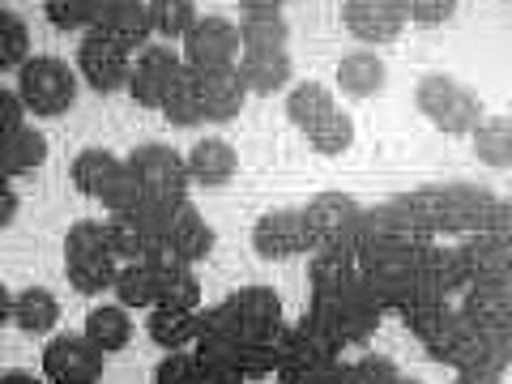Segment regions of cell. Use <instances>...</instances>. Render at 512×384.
I'll use <instances>...</instances> for the list:
<instances>
[{"instance_id":"25","label":"cell","mask_w":512,"mask_h":384,"mask_svg":"<svg viewBox=\"0 0 512 384\" xmlns=\"http://www.w3.org/2000/svg\"><path fill=\"white\" fill-rule=\"evenodd\" d=\"M124 171H128V158H116L107 150H82L73 158V184L94 201H103V192L116 184Z\"/></svg>"},{"instance_id":"15","label":"cell","mask_w":512,"mask_h":384,"mask_svg":"<svg viewBox=\"0 0 512 384\" xmlns=\"http://www.w3.org/2000/svg\"><path fill=\"white\" fill-rule=\"evenodd\" d=\"M419 282H427L431 291H440L444 299L466 291V286L474 282V274H470V261H466V252H461V244L440 248V244L427 239V244L419 248Z\"/></svg>"},{"instance_id":"20","label":"cell","mask_w":512,"mask_h":384,"mask_svg":"<svg viewBox=\"0 0 512 384\" xmlns=\"http://www.w3.org/2000/svg\"><path fill=\"white\" fill-rule=\"evenodd\" d=\"M158 248H167L171 256H180V261H188V265H197V261H205V256L214 252V231H210V222L192 210V205H184L180 218L171 222V231H167V239Z\"/></svg>"},{"instance_id":"46","label":"cell","mask_w":512,"mask_h":384,"mask_svg":"<svg viewBox=\"0 0 512 384\" xmlns=\"http://www.w3.org/2000/svg\"><path fill=\"white\" fill-rule=\"evenodd\" d=\"M239 5L244 9H282L286 0H239Z\"/></svg>"},{"instance_id":"22","label":"cell","mask_w":512,"mask_h":384,"mask_svg":"<svg viewBox=\"0 0 512 384\" xmlns=\"http://www.w3.org/2000/svg\"><path fill=\"white\" fill-rule=\"evenodd\" d=\"M146 329L163 350H184V346H192L201 338V312L197 308H167V303H154Z\"/></svg>"},{"instance_id":"5","label":"cell","mask_w":512,"mask_h":384,"mask_svg":"<svg viewBox=\"0 0 512 384\" xmlns=\"http://www.w3.org/2000/svg\"><path fill=\"white\" fill-rule=\"evenodd\" d=\"M414 103H419L423 116L448 137H466V133L478 128V120H483V103H478V94L461 86L457 77H444V73L423 77L419 90H414Z\"/></svg>"},{"instance_id":"28","label":"cell","mask_w":512,"mask_h":384,"mask_svg":"<svg viewBox=\"0 0 512 384\" xmlns=\"http://www.w3.org/2000/svg\"><path fill=\"white\" fill-rule=\"evenodd\" d=\"M86 338L103 350V355H116L133 342V320H128V308L124 303H103L86 316Z\"/></svg>"},{"instance_id":"6","label":"cell","mask_w":512,"mask_h":384,"mask_svg":"<svg viewBox=\"0 0 512 384\" xmlns=\"http://www.w3.org/2000/svg\"><path fill=\"white\" fill-rule=\"evenodd\" d=\"M18 94L35 116H64L77 103V73L56 56H35L22 64Z\"/></svg>"},{"instance_id":"21","label":"cell","mask_w":512,"mask_h":384,"mask_svg":"<svg viewBox=\"0 0 512 384\" xmlns=\"http://www.w3.org/2000/svg\"><path fill=\"white\" fill-rule=\"evenodd\" d=\"M43 158H47V137L39 128L18 124V128H9V133H0V175H5V180L35 171Z\"/></svg>"},{"instance_id":"14","label":"cell","mask_w":512,"mask_h":384,"mask_svg":"<svg viewBox=\"0 0 512 384\" xmlns=\"http://www.w3.org/2000/svg\"><path fill=\"white\" fill-rule=\"evenodd\" d=\"M90 30H99V35L124 43L128 52H133V47H146V39L154 35L150 0H99V13H94Z\"/></svg>"},{"instance_id":"19","label":"cell","mask_w":512,"mask_h":384,"mask_svg":"<svg viewBox=\"0 0 512 384\" xmlns=\"http://www.w3.org/2000/svg\"><path fill=\"white\" fill-rule=\"evenodd\" d=\"M239 171V154L231 150V141L222 137H205L188 150V175L192 184H205V188H222Z\"/></svg>"},{"instance_id":"40","label":"cell","mask_w":512,"mask_h":384,"mask_svg":"<svg viewBox=\"0 0 512 384\" xmlns=\"http://www.w3.org/2000/svg\"><path fill=\"white\" fill-rule=\"evenodd\" d=\"M26 103H22V94H13V90H0V133H9V128H18L26 124Z\"/></svg>"},{"instance_id":"3","label":"cell","mask_w":512,"mask_h":384,"mask_svg":"<svg viewBox=\"0 0 512 384\" xmlns=\"http://www.w3.org/2000/svg\"><path fill=\"white\" fill-rule=\"evenodd\" d=\"M286 116H291V124L312 141L316 154L338 158L350 150V141H355V124H350V116L333 103V94L320 82H303L286 94Z\"/></svg>"},{"instance_id":"41","label":"cell","mask_w":512,"mask_h":384,"mask_svg":"<svg viewBox=\"0 0 512 384\" xmlns=\"http://www.w3.org/2000/svg\"><path fill=\"white\" fill-rule=\"evenodd\" d=\"M397 376L402 372L384 359H359L355 367H350V380H397Z\"/></svg>"},{"instance_id":"9","label":"cell","mask_w":512,"mask_h":384,"mask_svg":"<svg viewBox=\"0 0 512 384\" xmlns=\"http://www.w3.org/2000/svg\"><path fill=\"white\" fill-rule=\"evenodd\" d=\"M43 376L52 384H94L103 376V350L86 333H60L43 350Z\"/></svg>"},{"instance_id":"16","label":"cell","mask_w":512,"mask_h":384,"mask_svg":"<svg viewBox=\"0 0 512 384\" xmlns=\"http://www.w3.org/2000/svg\"><path fill=\"white\" fill-rule=\"evenodd\" d=\"M461 316H466L478 333L500 329L512 316V286L491 282V278H474L466 291H461Z\"/></svg>"},{"instance_id":"10","label":"cell","mask_w":512,"mask_h":384,"mask_svg":"<svg viewBox=\"0 0 512 384\" xmlns=\"http://www.w3.org/2000/svg\"><path fill=\"white\" fill-rule=\"evenodd\" d=\"M77 73L86 77V82L99 90V94H111L128 86V73H133V60H128V47L99 35V30H90L77 47Z\"/></svg>"},{"instance_id":"32","label":"cell","mask_w":512,"mask_h":384,"mask_svg":"<svg viewBox=\"0 0 512 384\" xmlns=\"http://www.w3.org/2000/svg\"><path fill=\"white\" fill-rule=\"evenodd\" d=\"M504 367L508 363H504L500 350H495V342L487 338V333H474V342L461 350V359L453 363V372L461 380H478V384H483V380H500Z\"/></svg>"},{"instance_id":"4","label":"cell","mask_w":512,"mask_h":384,"mask_svg":"<svg viewBox=\"0 0 512 384\" xmlns=\"http://www.w3.org/2000/svg\"><path fill=\"white\" fill-rule=\"evenodd\" d=\"M120 256L111 248L107 222H77V227L64 235V274L82 295H103L116 286L120 274Z\"/></svg>"},{"instance_id":"13","label":"cell","mask_w":512,"mask_h":384,"mask_svg":"<svg viewBox=\"0 0 512 384\" xmlns=\"http://www.w3.org/2000/svg\"><path fill=\"white\" fill-rule=\"evenodd\" d=\"M184 73V60L171 52V47H146L137 56L133 73H128V94L141 103V107H163V94L175 77Z\"/></svg>"},{"instance_id":"18","label":"cell","mask_w":512,"mask_h":384,"mask_svg":"<svg viewBox=\"0 0 512 384\" xmlns=\"http://www.w3.org/2000/svg\"><path fill=\"white\" fill-rule=\"evenodd\" d=\"M461 252H466L474 278H491V282L512 286V239L491 235V231H470Z\"/></svg>"},{"instance_id":"7","label":"cell","mask_w":512,"mask_h":384,"mask_svg":"<svg viewBox=\"0 0 512 384\" xmlns=\"http://www.w3.org/2000/svg\"><path fill=\"white\" fill-rule=\"evenodd\" d=\"M252 248L265 261H291V256H308L316 252V235L308 227L303 210H269L256 218L252 227Z\"/></svg>"},{"instance_id":"38","label":"cell","mask_w":512,"mask_h":384,"mask_svg":"<svg viewBox=\"0 0 512 384\" xmlns=\"http://www.w3.org/2000/svg\"><path fill=\"white\" fill-rule=\"evenodd\" d=\"M47 22L56 30H82L94 26V13H99V0H47Z\"/></svg>"},{"instance_id":"1","label":"cell","mask_w":512,"mask_h":384,"mask_svg":"<svg viewBox=\"0 0 512 384\" xmlns=\"http://www.w3.org/2000/svg\"><path fill=\"white\" fill-rule=\"evenodd\" d=\"M393 205L419 235L436 239V235L483 231L495 197L478 184H440V188H419V192H406V197H393Z\"/></svg>"},{"instance_id":"17","label":"cell","mask_w":512,"mask_h":384,"mask_svg":"<svg viewBox=\"0 0 512 384\" xmlns=\"http://www.w3.org/2000/svg\"><path fill=\"white\" fill-rule=\"evenodd\" d=\"M192 73H197V69H192ZM197 90H201L205 120H214V124L235 120L239 107H244V99H248V86L239 82L235 69H205V73H197Z\"/></svg>"},{"instance_id":"43","label":"cell","mask_w":512,"mask_h":384,"mask_svg":"<svg viewBox=\"0 0 512 384\" xmlns=\"http://www.w3.org/2000/svg\"><path fill=\"white\" fill-rule=\"evenodd\" d=\"M13 218H18V192H13V184L0 175V227H9Z\"/></svg>"},{"instance_id":"24","label":"cell","mask_w":512,"mask_h":384,"mask_svg":"<svg viewBox=\"0 0 512 384\" xmlns=\"http://www.w3.org/2000/svg\"><path fill=\"white\" fill-rule=\"evenodd\" d=\"M359 210H363V205L355 197H346V192H320V197H312L308 205H303V214H308V227L316 235V248L329 244V239L338 235Z\"/></svg>"},{"instance_id":"34","label":"cell","mask_w":512,"mask_h":384,"mask_svg":"<svg viewBox=\"0 0 512 384\" xmlns=\"http://www.w3.org/2000/svg\"><path fill=\"white\" fill-rule=\"evenodd\" d=\"M150 26L158 39H184L197 26V5L192 0H150Z\"/></svg>"},{"instance_id":"12","label":"cell","mask_w":512,"mask_h":384,"mask_svg":"<svg viewBox=\"0 0 512 384\" xmlns=\"http://www.w3.org/2000/svg\"><path fill=\"white\" fill-rule=\"evenodd\" d=\"M128 167H133V175L141 180V188L146 192H171V197H188V158H180L175 150L167 146H141L128 154Z\"/></svg>"},{"instance_id":"26","label":"cell","mask_w":512,"mask_h":384,"mask_svg":"<svg viewBox=\"0 0 512 384\" xmlns=\"http://www.w3.org/2000/svg\"><path fill=\"white\" fill-rule=\"evenodd\" d=\"M286 39H291V26L278 9H244V22H239L244 52H286Z\"/></svg>"},{"instance_id":"2","label":"cell","mask_w":512,"mask_h":384,"mask_svg":"<svg viewBox=\"0 0 512 384\" xmlns=\"http://www.w3.org/2000/svg\"><path fill=\"white\" fill-rule=\"evenodd\" d=\"M308 316H312L316 325L325 329L338 346H363V342L376 333V325H380L384 303H380L372 291H367L363 274H350L346 282L312 286Z\"/></svg>"},{"instance_id":"39","label":"cell","mask_w":512,"mask_h":384,"mask_svg":"<svg viewBox=\"0 0 512 384\" xmlns=\"http://www.w3.org/2000/svg\"><path fill=\"white\" fill-rule=\"evenodd\" d=\"M406 18L419 22V26H440L457 13V0H402Z\"/></svg>"},{"instance_id":"8","label":"cell","mask_w":512,"mask_h":384,"mask_svg":"<svg viewBox=\"0 0 512 384\" xmlns=\"http://www.w3.org/2000/svg\"><path fill=\"white\" fill-rule=\"evenodd\" d=\"M239 56H244V43H239V26H231L227 18H197V26L184 35V64L188 69H235Z\"/></svg>"},{"instance_id":"11","label":"cell","mask_w":512,"mask_h":384,"mask_svg":"<svg viewBox=\"0 0 512 384\" xmlns=\"http://www.w3.org/2000/svg\"><path fill=\"white\" fill-rule=\"evenodd\" d=\"M342 22L359 43L380 47V43H393L397 35H402V26L410 18H406L402 0H346Z\"/></svg>"},{"instance_id":"30","label":"cell","mask_w":512,"mask_h":384,"mask_svg":"<svg viewBox=\"0 0 512 384\" xmlns=\"http://www.w3.org/2000/svg\"><path fill=\"white\" fill-rule=\"evenodd\" d=\"M470 137H474L478 163H487V167H512V120L483 116Z\"/></svg>"},{"instance_id":"35","label":"cell","mask_w":512,"mask_h":384,"mask_svg":"<svg viewBox=\"0 0 512 384\" xmlns=\"http://www.w3.org/2000/svg\"><path fill=\"white\" fill-rule=\"evenodd\" d=\"M107 235H111V248H116L120 261H141V256L150 252V239H146V231L137 227L133 214H111L107 218Z\"/></svg>"},{"instance_id":"31","label":"cell","mask_w":512,"mask_h":384,"mask_svg":"<svg viewBox=\"0 0 512 384\" xmlns=\"http://www.w3.org/2000/svg\"><path fill=\"white\" fill-rule=\"evenodd\" d=\"M116 299L124 303V308H154L158 303V278H154V269L150 261L141 256V261H128L120 274H116Z\"/></svg>"},{"instance_id":"33","label":"cell","mask_w":512,"mask_h":384,"mask_svg":"<svg viewBox=\"0 0 512 384\" xmlns=\"http://www.w3.org/2000/svg\"><path fill=\"white\" fill-rule=\"evenodd\" d=\"M163 116L171 120V124H197V120H205V111H201V90H197V73L184 64V73L175 77V82L167 86V94H163Z\"/></svg>"},{"instance_id":"36","label":"cell","mask_w":512,"mask_h":384,"mask_svg":"<svg viewBox=\"0 0 512 384\" xmlns=\"http://www.w3.org/2000/svg\"><path fill=\"white\" fill-rule=\"evenodd\" d=\"M158 384H205V363L197 350H167V359L154 367Z\"/></svg>"},{"instance_id":"27","label":"cell","mask_w":512,"mask_h":384,"mask_svg":"<svg viewBox=\"0 0 512 384\" xmlns=\"http://www.w3.org/2000/svg\"><path fill=\"white\" fill-rule=\"evenodd\" d=\"M338 86L350 99H372L384 90V60L376 52H350L338 60Z\"/></svg>"},{"instance_id":"45","label":"cell","mask_w":512,"mask_h":384,"mask_svg":"<svg viewBox=\"0 0 512 384\" xmlns=\"http://www.w3.org/2000/svg\"><path fill=\"white\" fill-rule=\"evenodd\" d=\"M13 320V295H9V286L0 282V325H9Z\"/></svg>"},{"instance_id":"42","label":"cell","mask_w":512,"mask_h":384,"mask_svg":"<svg viewBox=\"0 0 512 384\" xmlns=\"http://www.w3.org/2000/svg\"><path fill=\"white\" fill-rule=\"evenodd\" d=\"M483 231L512 239V201H495V205H491V214H487V227H483Z\"/></svg>"},{"instance_id":"29","label":"cell","mask_w":512,"mask_h":384,"mask_svg":"<svg viewBox=\"0 0 512 384\" xmlns=\"http://www.w3.org/2000/svg\"><path fill=\"white\" fill-rule=\"evenodd\" d=\"M56 320H60V303L52 291L26 286L22 295H13V325L22 333H47V329H56Z\"/></svg>"},{"instance_id":"44","label":"cell","mask_w":512,"mask_h":384,"mask_svg":"<svg viewBox=\"0 0 512 384\" xmlns=\"http://www.w3.org/2000/svg\"><path fill=\"white\" fill-rule=\"evenodd\" d=\"M487 338L495 342V350H500V355H504V363L512 367V316L504 320V325H500V329H491V333H487Z\"/></svg>"},{"instance_id":"23","label":"cell","mask_w":512,"mask_h":384,"mask_svg":"<svg viewBox=\"0 0 512 384\" xmlns=\"http://www.w3.org/2000/svg\"><path fill=\"white\" fill-rule=\"evenodd\" d=\"M239 82L248 86V94H274L291 82V56L286 52H244L235 64Z\"/></svg>"},{"instance_id":"47","label":"cell","mask_w":512,"mask_h":384,"mask_svg":"<svg viewBox=\"0 0 512 384\" xmlns=\"http://www.w3.org/2000/svg\"><path fill=\"white\" fill-rule=\"evenodd\" d=\"M30 380H35L30 372H5V376H0V384H30Z\"/></svg>"},{"instance_id":"37","label":"cell","mask_w":512,"mask_h":384,"mask_svg":"<svg viewBox=\"0 0 512 384\" xmlns=\"http://www.w3.org/2000/svg\"><path fill=\"white\" fill-rule=\"evenodd\" d=\"M26 52H30V35H26L22 18L9 9H0V73L26 64Z\"/></svg>"}]
</instances>
